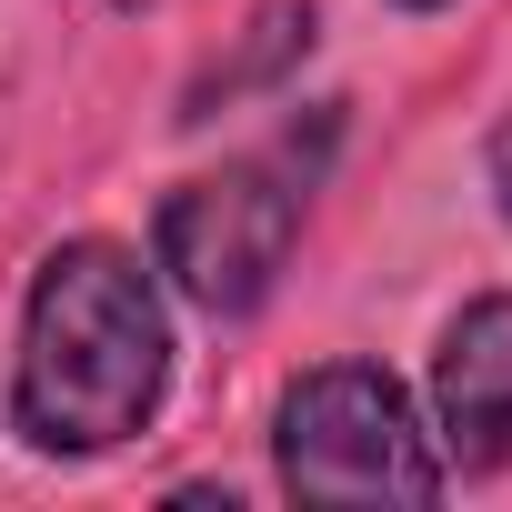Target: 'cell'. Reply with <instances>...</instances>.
<instances>
[{"label": "cell", "instance_id": "1", "mask_svg": "<svg viewBox=\"0 0 512 512\" xmlns=\"http://www.w3.org/2000/svg\"><path fill=\"white\" fill-rule=\"evenodd\" d=\"M161 382H171V322L141 251L61 241L21 312L11 432L51 462H91V452H121L161 412Z\"/></svg>", "mask_w": 512, "mask_h": 512}, {"label": "cell", "instance_id": "2", "mask_svg": "<svg viewBox=\"0 0 512 512\" xmlns=\"http://www.w3.org/2000/svg\"><path fill=\"white\" fill-rule=\"evenodd\" d=\"M272 462L292 502H442L452 462L382 362H322L272 412Z\"/></svg>", "mask_w": 512, "mask_h": 512}, {"label": "cell", "instance_id": "3", "mask_svg": "<svg viewBox=\"0 0 512 512\" xmlns=\"http://www.w3.org/2000/svg\"><path fill=\"white\" fill-rule=\"evenodd\" d=\"M292 241H302V181L282 161H221L161 201V272L211 322L262 312Z\"/></svg>", "mask_w": 512, "mask_h": 512}, {"label": "cell", "instance_id": "4", "mask_svg": "<svg viewBox=\"0 0 512 512\" xmlns=\"http://www.w3.org/2000/svg\"><path fill=\"white\" fill-rule=\"evenodd\" d=\"M432 442L462 472L512 462V292H482L442 322L432 352Z\"/></svg>", "mask_w": 512, "mask_h": 512}, {"label": "cell", "instance_id": "5", "mask_svg": "<svg viewBox=\"0 0 512 512\" xmlns=\"http://www.w3.org/2000/svg\"><path fill=\"white\" fill-rule=\"evenodd\" d=\"M492 191H502V211H512V121L492 131Z\"/></svg>", "mask_w": 512, "mask_h": 512}, {"label": "cell", "instance_id": "6", "mask_svg": "<svg viewBox=\"0 0 512 512\" xmlns=\"http://www.w3.org/2000/svg\"><path fill=\"white\" fill-rule=\"evenodd\" d=\"M402 11H442V0H402Z\"/></svg>", "mask_w": 512, "mask_h": 512}, {"label": "cell", "instance_id": "7", "mask_svg": "<svg viewBox=\"0 0 512 512\" xmlns=\"http://www.w3.org/2000/svg\"><path fill=\"white\" fill-rule=\"evenodd\" d=\"M121 11H151V0H121Z\"/></svg>", "mask_w": 512, "mask_h": 512}]
</instances>
